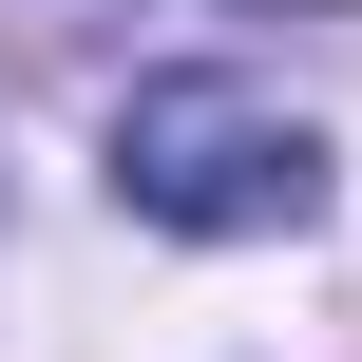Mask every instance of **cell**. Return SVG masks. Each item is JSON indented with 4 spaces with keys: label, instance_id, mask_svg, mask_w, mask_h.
Instances as JSON below:
<instances>
[{
    "label": "cell",
    "instance_id": "1",
    "mask_svg": "<svg viewBox=\"0 0 362 362\" xmlns=\"http://www.w3.org/2000/svg\"><path fill=\"white\" fill-rule=\"evenodd\" d=\"M115 210H153V229H191V248L305 229V210H325V134H305L267 76H134V95H115Z\"/></svg>",
    "mask_w": 362,
    "mask_h": 362
}]
</instances>
